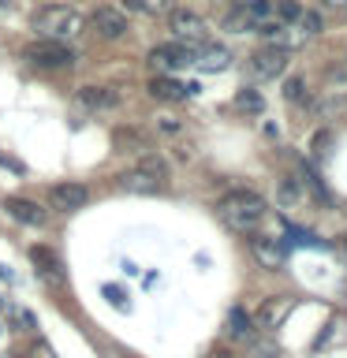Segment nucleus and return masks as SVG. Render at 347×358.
Listing matches in <instances>:
<instances>
[{"label": "nucleus", "mask_w": 347, "mask_h": 358, "mask_svg": "<svg viewBox=\"0 0 347 358\" xmlns=\"http://www.w3.org/2000/svg\"><path fill=\"white\" fill-rule=\"evenodd\" d=\"M19 8V0H0V15H11Z\"/></svg>", "instance_id": "35"}, {"label": "nucleus", "mask_w": 347, "mask_h": 358, "mask_svg": "<svg viewBox=\"0 0 347 358\" xmlns=\"http://www.w3.org/2000/svg\"><path fill=\"white\" fill-rule=\"evenodd\" d=\"M112 150L116 153H131V157H150L153 153V138L134 127H116L112 131Z\"/></svg>", "instance_id": "11"}, {"label": "nucleus", "mask_w": 347, "mask_h": 358, "mask_svg": "<svg viewBox=\"0 0 347 358\" xmlns=\"http://www.w3.org/2000/svg\"><path fill=\"white\" fill-rule=\"evenodd\" d=\"M190 56H194V49L190 45H157V49H150V67L157 75H172V71H183V67H190Z\"/></svg>", "instance_id": "6"}, {"label": "nucleus", "mask_w": 347, "mask_h": 358, "mask_svg": "<svg viewBox=\"0 0 347 358\" xmlns=\"http://www.w3.org/2000/svg\"><path fill=\"white\" fill-rule=\"evenodd\" d=\"M168 30H172L179 41H187L190 49H194V45H209V22L190 8H176L172 15H168Z\"/></svg>", "instance_id": "4"}, {"label": "nucleus", "mask_w": 347, "mask_h": 358, "mask_svg": "<svg viewBox=\"0 0 347 358\" xmlns=\"http://www.w3.org/2000/svg\"><path fill=\"white\" fill-rule=\"evenodd\" d=\"M105 295H108V302H112V306H120V310L127 306V302H123V291H120V287H112V284H108V287H105Z\"/></svg>", "instance_id": "32"}, {"label": "nucleus", "mask_w": 347, "mask_h": 358, "mask_svg": "<svg viewBox=\"0 0 347 358\" xmlns=\"http://www.w3.org/2000/svg\"><path fill=\"white\" fill-rule=\"evenodd\" d=\"M4 213L19 224H30V228H41V224L49 220V213L30 198H4Z\"/></svg>", "instance_id": "14"}, {"label": "nucleus", "mask_w": 347, "mask_h": 358, "mask_svg": "<svg viewBox=\"0 0 347 358\" xmlns=\"http://www.w3.org/2000/svg\"><path fill=\"white\" fill-rule=\"evenodd\" d=\"M30 30L38 34L41 41H75L78 34L86 30V19H83V11H75V8H67V4H45L38 11H30Z\"/></svg>", "instance_id": "2"}, {"label": "nucleus", "mask_w": 347, "mask_h": 358, "mask_svg": "<svg viewBox=\"0 0 347 358\" xmlns=\"http://www.w3.org/2000/svg\"><path fill=\"white\" fill-rule=\"evenodd\" d=\"M15 317H19V324H22V329H38V321H34V317H30V313H27V310H19V313H15Z\"/></svg>", "instance_id": "34"}, {"label": "nucleus", "mask_w": 347, "mask_h": 358, "mask_svg": "<svg viewBox=\"0 0 347 358\" xmlns=\"http://www.w3.org/2000/svg\"><path fill=\"white\" fill-rule=\"evenodd\" d=\"M329 150H332V131H329V127L313 131V138H310V153H313V157H325Z\"/></svg>", "instance_id": "27"}, {"label": "nucleus", "mask_w": 347, "mask_h": 358, "mask_svg": "<svg viewBox=\"0 0 347 358\" xmlns=\"http://www.w3.org/2000/svg\"><path fill=\"white\" fill-rule=\"evenodd\" d=\"M295 179H299V187L306 190V198H313L318 206H329V190H325V183L310 172V168H302V172H299Z\"/></svg>", "instance_id": "21"}, {"label": "nucleus", "mask_w": 347, "mask_h": 358, "mask_svg": "<svg viewBox=\"0 0 347 358\" xmlns=\"http://www.w3.org/2000/svg\"><path fill=\"white\" fill-rule=\"evenodd\" d=\"M284 317H288V299H265L254 321L262 324V329H276V324L284 321Z\"/></svg>", "instance_id": "19"}, {"label": "nucleus", "mask_w": 347, "mask_h": 358, "mask_svg": "<svg viewBox=\"0 0 347 358\" xmlns=\"http://www.w3.org/2000/svg\"><path fill=\"white\" fill-rule=\"evenodd\" d=\"M172 157H176L179 164H190V161H194V150H190V145H176V153H172Z\"/></svg>", "instance_id": "31"}, {"label": "nucleus", "mask_w": 347, "mask_h": 358, "mask_svg": "<svg viewBox=\"0 0 347 358\" xmlns=\"http://www.w3.org/2000/svg\"><path fill=\"white\" fill-rule=\"evenodd\" d=\"M318 112H321V120L344 116V112H347V97H344V94H340V97H329V101H325V105H321Z\"/></svg>", "instance_id": "28"}, {"label": "nucleus", "mask_w": 347, "mask_h": 358, "mask_svg": "<svg viewBox=\"0 0 347 358\" xmlns=\"http://www.w3.org/2000/svg\"><path fill=\"white\" fill-rule=\"evenodd\" d=\"M284 97L291 101V105H313V97H310V86L302 83V78H288V86H284Z\"/></svg>", "instance_id": "25"}, {"label": "nucleus", "mask_w": 347, "mask_h": 358, "mask_svg": "<svg viewBox=\"0 0 347 358\" xmlns=\"http://www.w3.org/2000/svg\"><path fill=\"white\" fill-rule=\"evenodd\" d=\"M295 27H299V34H302V38H318V34L325 30V19L318 15V11H299Z\"/></svg>", "instance_id": "24"}, {"label": "nucleus", "mask_w": 347, "mask_h": 358, "mask_svg": "<svg viewBox=\"0 0 347 358\" xmlns=\"http://www.w3.org/2000/svg\"><path fill=\"white\" fill-rule=\"evenodd\" d=\"M75 97L86 112H116L123 105V94L116 86H78Z\"/></svg>", "instance_id": "8"}, {"label": "nucleus", "mask_w": 347, "mask_h": 358, "mask_svg": "<svg viewBox=\"0 0 347 358\" xmlns=\"http://www.w3.org/2000/svg\"><path fill=\"white\" fill-rule=\"evenodd\" d=\"M265 213H269L265 198L257 194V190H246V187L228 190L224 198H217V217H220L224 224H228L232 231H239V235L254 231L257 224L265 220Z\"/></svg>", "instance_id": "1"}, {"label": "nucleus", "mask_w": 347, "mask_h": 358, "mask_svg": "<svg viewBox=\"0 0 347 358\" xmlns=\"http://www.w3.org/2000/svg\"><path fill=\"white\" fill-rule=\"evenodd\" d=\"M116 187L123 190V194H161V190L168 187V164L157 161V157H142L134 168H127V172L116 176Z\"/></svg>", "instance_id": "3"}, {"label": "nucleus", "mask_w": 347, "mask_h": 358, "mask_svg": "<svg viewBox=\"0 0 347 358\" xmlns=\"http://www.w3.org/2000/svg\"><path fill=\"white\" fill-rule=\"evenodd\" d=\"M157 131H164V134H179V131H183V123H179L176 116H157Z\"/></svg>", "instance_id": "30"}, {"label": "nucleus", "mask_w": 347, "mask_h": 358, "mask_svg": "<svg viewBox=\"0 0 347 358\" xmlns=\"http://www.w3.org/2000/svg\"><path fill=\"white\" fill-rule=\"evenodd\" d=\"M310 206V198H306V190L299 187V179L295 176H284L276 183V209H284V213H302Z\"/></svg>", "instance_id": "13"}, {"label": "nucleus", "mask_w": 347, "mask_h": 358, "mask_svg": "<svg viewBox=\"0 0 347 358\" xmlns=\"http://www.w3.org/2000/svg\"><path fill=\"white\" fill-rule=\"evenodd\" d=\"M22 56H27L34 67H45V71H56V67H71L75 64V52L67 49V45H60V41H34Z\"/></svg>", "instance_id": "5"}, {"label": "nucleus", "mask_w": 347, "mask_h": 358, "mask_svg": "<svg viewBox=\"0 0 347 358\" xmlns=\"http://www.w3.org/2000/svg\"><path fill=\"white\" fill-rule=\"evenodd\" d=\"M90 30H94L97 38H105V41H120L123 34L131 30V22L120 8H97L94 15H90Z\"/></svg>", "instance_id": "9"}, {"label": "nucleus", "mask_w": 347, "mask_h": 358, "mask_svg": "<svg viewBox=\"0 0 347 358\" xmlns=\"http://www.w3.org/2000/svg\"><path fill=\"white\" fill-rule=\"evenodd\" d=\"M146 90H150V97H157V101H187L190 94H194V86L176 83L172 75H153Z\"/></svg>", "instance_id": "16"}, {"label": "nucleus", "mask_w": 347, "mask_h": 358, "mask_svg": "<svg viewBox=\"0 0 347 358\" xmlns=\"http://www.w3.org/2000/svg\"><path fill=\"white\" fill-rule=\"evenodd\" d=\"M325 8H332V11H347V0H321Z\"/></svg>", "instance_id": "36"}, {"label": "nucleus", "mask_w": 347, "mask_h": 358, "mask_svg": "<svg viewBox=\"0 0 347 358\" xmlns=\"http://www.w3.org/2000/svg\"><path fill=\"white\" fill-rule=\"evenodd\" d=\"M262 15L257 11H246V8H235L228 19H224V30H232V34H246V30H257L262 27Z\"/></svg>", "instance_id": "20"}, {"label": "nucleus", "mask_w": 347, "mask_h": 358, "mask_svg": "<svg viewBox=\"0 0 347 358\" xmlns=\"http://www.w3.org/2000/svg\"><path fill=\"white\" fill-rule=\"evenodd\" d=\"M250 254H254V262L262 268H284V262H288L280 239H269V235H254V239H250Z\"/></svg>", "instance_id": "12"}, {"label": "nucleus", "mask_w": 347, "mask_h": 358, "mask_svg": "<svg viewBox=\"0 0 347 358\" xmlns=\"http://www.w3.org/2000/svg\"><path fill=\"white\" fill-rule=\"evenodd\" d=\"M239 8H246V11H257L262 19H269V11H273V0H239Z\"/></svg>", "instance_id": "29"}, {"label": "nucleus", "mask_w": 347, "mask_h": 358, "mask_svg": "<svg viewBox=\"0 0 347 358\" xmlns=\"http://www.w3.org/2000/svg\"><path fill=\"white\" fill-rule=\"evenodd\" d=\"M246 71H250V78H276L288 71V52L284 49H257L254 56H246Z\"/></svg>", "instance_id": "7"}, {"label": "nucleus", "mask_w": 347, "mask_h": 358, "mask_svg": "<svg viewBox=\"0 0 347 358\" xmlns=\"http://www.w3.org/2000/svg\"><path fill=\"white\" fill-rule=\"evenodd\" d=\"M0 306H4V302H0Z\"/></svg>", "instance_id": "37"}, {"label": "nucleus", "mask_w": 347, "mask_h": 358, "mask_svg": "<svg viewBox=\"0 0 347 358\" xmlns=\"http://www.w3.org/2000/svg\"><path fill=\"white\" fill-rule=\"evenodd\" d=\"M49 201H52V209H60V213L83 209L86 201H90V187L75 183V179H67V183H56V187L49 190Z\"/></svg>", "instance_id": "10"}, {"label": "nucleus", "mask_w": 347, "mask_h": 358, "mask_svg": "<svg viewBox=\"0 0 347 358\" xmlns=\"http://www.w3.org/2000/svg\"><path fill=\"white\" fill-rule=\"evenodd\" d=\"M235 108H239V112H250V116H262V112H265V97L257 94L254 86H243L239 94H235Z\"/></svg>", "instance_id": "22"}, {"label": "nucleus", "mask_w": 347, "mask_h": 358, "mask_svg": "<svg viewBox=\"0 0 347 358\" xmlns=\"http://www.w3.org/2000/svg\"><path fill=\"white\" fill-rule=\"evenodd\" d=\"M30 262L41 276H49V280H60V273H64V265H60V257H56L52 246H30Z\"/></svg>", "instance_id": "17"}, {"label": "nucleus", "mask_w": 347, "mask_h": 358, "mask_svg": "<svg viewBox=\"0 0 347 358\" xmlns=\"http://www.w3.org/2000/svg\"><path fill=\"white\" fill-rule=\"evenodd\" d=\"M228 336H232V340H243V343L254 340V317L243 306H232L228 310Z\"/></svg>", "instance_id": "18"}, {"label": "nucleus", "mask_w": 347, "mask_h": 358, "mask_svg": "<svg viewBox=\"0 0 347 358\" xmlns=\"http://www.w3.org/2000/svg\"><path fill=\"white\" fill-rule=\"evenodd\" d=\"M30 358H56V355H52V347H49V343H38V347L30 351Z\"/></svg>", "instance_id": "33"}, {"label": "nucleus", "mask_w": 347, "mask_h": 358, "mask_svg": "<svg viewBox=\"0 0 347 358\" xmlns=\"http://www.w3.org/2000/svg\"><path fill=\"white\" fill-rule=\"evenodd\" d=\"M190 64L206 75H217V71H228L232 67V52L220 49V45H198V52L190 56Z\"/></svg>", "instance_id": "15"}, {"label": "nucleus", "mask_w": 347, "mask_h": 358, "mask_svg": "<svg viewBox=\"0 0 347 358\" xmlns=\"http://www.w3.org/2000/svg\"><path fill=\"white\" fill-rule=\"evenodd\" d=\"M172 0H123V8L134 11V15H164Z\"/></svg>", "instance_id": "23"}, {"label": "nucleus", "mask_w": 347, "mask_h": 358, "mask_svg": "<svg viewBox=\"0 0 347 358\" xmlns=\"http://www.w3.org/2000/svg\"><path fill=\"white\" fill-rule=\"evenodd\" d=\"M273 11H276V22H295L299 19V0H273Z\"/></svg>", "instance_id": "26"}]
</instances>
